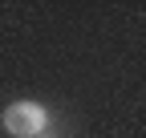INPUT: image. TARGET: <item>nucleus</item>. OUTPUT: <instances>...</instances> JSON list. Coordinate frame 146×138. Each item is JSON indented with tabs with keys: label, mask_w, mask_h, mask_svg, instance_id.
Wrapping results in <instances>:
<instances>
[{
	"label": "nucleus",
	"mask_w": 146,
	"mask_h": 138,
	"mask_svg": "<svg viewBox=\"0 0 146 138\" xmlns=\"http://www.w3.org/2000/svg\"><path fill=\"white\" fill-rule=\"evenodd\" d=\"M45 126H49V110L41 102H33V98H21V102H12L4 110V130L12 138H41Z\"/></svg>",
	"instance_id": "f257e3e1"
},
{
	"label": "nucleus",
	"mask_w": 146,
	"mask_h": 138,
	"mask_svg": "<svg viewBox=\"0 0 146 138\" xmlns=\"http://www.w3.org/2000/svg\"><path fill=\"white\" fill-rule=\"evenodd\" d=\"M41 138H49V134H41Z\"/></svg>",
	"instance_id": "f03ea898"
}]
</instances>
